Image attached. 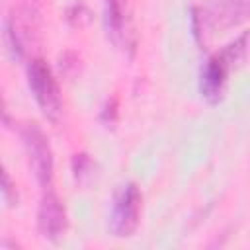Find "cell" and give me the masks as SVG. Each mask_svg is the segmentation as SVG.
I'll use <instances>...</instances> for the list:
<instances>
[{
    "label": "cell",
    "mask_w": 250,
    "mask_h": 250,
    "mask_svg": "<svg viewBox=\"0 0 250 250\" xmlns=\"http://www.w3.org/2000/svg\"><path fill=\"white\" fill-rule=\"evenodd\" d=\"M27 82L39 109L51 121H57L62 111V98L57 78L43 59H33L27 64Z\"/></svg>",
    "instance_id": "1"
},
{
    "label": "cell",
    "mask_w": 250,
    "mask_h": 250,
    "mask_svg": "<svg viewBox=\"0 0 250 250\" xmlns=\"http://www.w3.org/2000/svg\"><path fill=\"white\" fill-rule=\"evenodd\" d=\"M21 139L25 145V152L29 158V166L33 170L35 180L47 188L53 180V170H55V158H53V148L49 145L47 135L35 125L27 123L21 129Z\"/></svg>",
    "instance_id": "2"
},
{
    "label": "cell",
    "mask_w": 250,
    "mask_h": 250,
    "mask_svg": "<svg viewBox=\"0 0 250 250\" xmlns=\"http://www.w3.org/2000/svg\"><path fill=\"white\" fill-rule=\"evenodd\" d=\"M143 195L135 184H127L113 199L109 215V230L115 236H131L139 225Z\"/></svg>",
    "instance_id": "3"
},
{
    "label": "cell",
    "mask_w": 250,
    "mask_h": 250,
    "mask_svg": "<svg viewBox=\"0 0 250 250\" xmlns=\"http://www.w3.org/2000/svg\"><path fill=\"white\" fill-rule=\"evenodd\" d=\"M37 229L43 238L57 242L66 230V211L53 189H47L37 209Z\"/></svg>",
    "instance_id": "4"
},
{
    "label": "cell",
    "mask_w": 250,
    "mask_h": 250,
    "mask_svg": "<svg viewBox=\"0 0 250 250\" xmlns=\"http://www.w3.org/2000/svg\"><path fill=\"white\" fill-rule=\"evenodd\" d=\"M232 64L227 61V57L215 55L207 61L205 68L201 70V96L209 102V104H217L223 98V90H225V82H227V74L229 68Z\"/></svg>",
    "instance_id": "5"
},
{
    "label": "cell",
    "mask_w": 250,
    "mask_h": 250,
    "mask_svg": "<svg viewBox=\"0 0 250 250\" xmlns=\"http://www.w3.org/2000/svg\"><path fill=\"white\" fill-rule=\"evenodd\" d=\"M213 21L230 27L246 20L248 14V0H213Z\"/></svg>",
    "instance_id": "6"
},
{
    "label": "cell",
    "mask_w": 250,
    "mask_h": 250,
    "mask_svg": "<svg viewBox=\"0 0 250 250\" xmlns=\"http://www.w3.org/2000/svg\"><path fill=\"white\" fill-rule=\"evenodd\" d=\"M105 25H107V33H111V37L115 41H119L125 31V10H123V0H105Z\"/></svg>",
    "instance_id": "7"
},
{
    "label": "cell",
    "mask_w": 250,
    "mask_h": 250,
    "mask_svg": "<svg viewBox=\"0 0 250 250\" xmlns=\"http://www.w3.org/2000/svg\"><path fill=\"white\" fill-rule=\"evenodd\" d=\"M0 193L6 197V201H10V205H14L18 201V193H16V188H14V182L10 180L6 168L2 166L0 162Z\"/></svg>",
    "instance_id": "8"
},
{
    "label": "cell",
    "mask_w": 250,
    "mask_h": 250,
    "mask_svg": "<svg viewBox=\"0 0 250 250\" xmlns=\"http://www.w3.org/2000/svg\"><path fill=\"white\" fill-rule=\"evenodd\" d=\"M0 121H2V123H10V117H8V113H6V107H4L2 98H0Z\"/></svg>",
    "instance_id": "9"
}]
</instances>
